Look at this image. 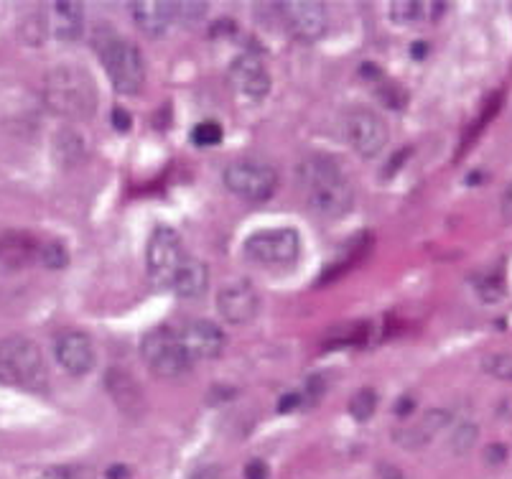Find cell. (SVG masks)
Listing matches in <instances>:
<instances>
[{
  "label": "cell",
  "mask_w": 512,
  "mask_h": 479,
  "mask_svg": "<svg viewBox=\"0 0 512 479\" xmlns=\"http://www.w3.org/2000/svg\"><path fill=\"white\" fill-rule=\"evenodd\" d=\"M130 16L143 34L156 39L174 26V3H169V0H138L130 6Z\"/></svg>",
  "instance_id": "cell-16"
},
{
  "label": "cell",
  "mask_w": 512,
  "mask_h": 479,
  "mask_svg": "<svg viewBox=\"0 0 512 479\" xmlns=\"http://www.w3.org/2000/svg\"><path fill=\"white\" fill-rule=\"evenodd\" d=\"M367 334L365 324H352V327H332L329 329L327 339H324V344L327 347H344V344H357L362 342V337Z\"/></svg>",
  "instance_id": "cell-24"
},
{
  "label": "cell",
  "mask_w": 512,
  "mask_h": 479,
  "mask_svg": "<svg viewBox=\"0 0 512 479\" xmlns=\"http://www.w3.org/2000/svg\"><path fill=\"white\" fill-rule=\"evenodd\" d=\"M54 158L62 169H74L87 158V141L74 128L59 130L54 138Z\"/></svg>",
  "instance_id": "cell-21"
},
{
  "label": "cell",
  "mask_w": 512,
  "mask_h": 479,
  "mask_svg": "<svg viewBox=\"0 0 512 479\" xmlns=\"http://www.w3.org/2000/svg\"><path fill=\"white\" fill-rule=\"evenodd\" d=\"M97 85L87 69L77 64H59L44 79V102L51 113L62 115L64 120H87L97 110Z\"/></svg>",
  "instance_id": "cell-2"
},
{
  "label": "cell",
  "mask_w": 512,
  "mask_h": 479,
  "mask_svg": "<svg viewBox=\"0 0 512 479\" xmlns=\"http://www.w3.org/2000/svg\"><path fill=\"white\" fill-rule=\"evenodd\" d=\"M444 13L441 3L434 0H398L390 6V18L400 26H413V23H431Z\"/></svg>",
  "instance_id": "cell-20"
},
{
  "label": "cell",
  "mask_w": 512,
  "mask_h": 479,
  "mask_svg": "<svg viewBox=\"0 0 512 479\" xmlns=\"http://www.w3.org/2000/svg\"><path fill=\"white\" fill-rule=\"evenodd\" d=\"M482 367H484V372H487V375H492V378L512 380V355L484 357Z\"/></svg>",
  "instance_id": "cell-28"
},
{
  "label": "cell",
  "mask_w": 512,
  "mask_h": 479,
  "mask_svg": "<svg viewBox=\"0 0 512 479\" xmlns=\"http://www.w3.org/2000/svg\"><path fill=\"white\" fill-rule=\"evenodd\" d=\"M217 309L227 324H250L260 311L258 288L248 278L225 283L217 294Z\"/></svg>",
  "instance_id": "cell-11"
},
{
  "label": "cell",
  "mask_w": 512,
  "mask_h": 479,
  "mask_svg": "<svg viewBox=\"0 0 512 479\" xmlns=\"http://www.w3.org/2000/svg\"><path fill=\"white\" fill-rule=\"evenodd\" d=\"M222 181H225L227 192L253 204L268 202L278 189L276 169L263 161H253V158L232 161L222 174Z\"/></svg>",
  "instance_id": "cell-6"
},
{
  "label": "cell",
  "mask_w": 512,
  "mask_h": 479,
  "mask_svg": "<svg viewBox=\"0 0 512 479\" xmlns=\"http://www.w3.org/2000/svg\"><path fill=\"white\" fill-rule=\"evenodd\" d=\"M39 260L46 265V268H51V271H62V268H67L69 263V253L62 243H46L41 245Z\"/></svg>",
  "instance_id": "cell-25"
},
{
  "label": "cell",
  "mask_w": 512,
  "mask_h": 479,
  "mask_svg": "<svg viewBox=\"0 0 512 479\" xmlns=\"http://www.w3.org/2000/svg\"><path fill=\"white\" fill-rule=\"evenodd\" d=\"M92 46L100 57L102 69L110 77L115 90L125 97H133L146 85V59L136 44L110 26H97L92 31Z\"/></svg>",
  "instance_id": "cell-3"
},
{
  "label": "cell",
  "mask_w": 512,
  "mask_h": 479,
  "mask_svg": "<svg viewBox=\"0 0 512 479\" xmlns=\"http://www.w3.org/2000/svg\"><path fill=\"white\" fill-rule=\"evenodd\" d=\"M230 82L248 100H263L271 92V74L255 54H240L230 64Z\"/></svg>",
  "instance_id": "cell-15"
},
{
  "label": "cell",
  "mask_w": 512,
  "mask_h": 479,
  "mask_svg": "<svg viewBox=\"0 0 512 479\" xmlns=\"http://www.w3.org/2000/svg\"><path fill=\"white\" fill-rule=\"evenodd\" d=\"M296 181L311 212L327 220H339L355 207V186L342 164L327 153H311L296 166Z\"/></svg>",
  "instance_id": "cell-1"
},
{
  "label": "cell",
  "mask_w": 512,
  "mask_h": 479,
  "mask_svg": "<svg viewBox=\"0 0 512 479\" xmlns=\"http://www.w3.org/2000/svg\"><path fill=\"white\" fill-rule=\"evenodd\" d=\"M54 357H57V362L69 375H77V378L87 375L97 362L95 344L79 329H67V332L57 334V339H54Z\"/></svg>",
  "instance_id": "cell-13"
},
{
  "label": "cell",
  "mask_w": 512,
  "mask_h": 479,
  "mask_svg": "<svg viewBox=\"0 0 512 479\" xmlns=\"http://www.w3.org/2000/svg\"><path fill=\"white\" fill-rule=\"evenodd\" d=\"M41 479H72V474H69L67 469H62V467H51V469H46L44 474H41Z\"/></svg>",
  "instance_id": "cell-35"
},
{
  "label": "cell",
  "mask_w": 512,
  "mask_h": 479,
  "mask_svg": "<svg viewBox=\"0 0 512 479\" xmlns=\"http://www.w3.org/2000/svg\"><path fill=\"white\" fill-rule=\"evenodd\" d=\"M110 120H113V125L120 130V133H125V130L130 128V123H133V120H130V115L125 113V110H113Z\"/></svg>",
  "instance_id": "cell-31"
},
{
  "label": "cell",
  "mask_w": 512,
  "mask_h": 479,
  "mask_svg": "<svg viewBox=\"0 0 512 479\" xmlns=\"http://www.w3.org/2000/svg\"><path fill=\"white\" fill-rule=\"evenodd\" d=\"M39 250L36 237L26 235V232H8L0 237V265L8 271H21L39 258Z\"/></svg>",
  "instance_id": "cell-17"
},
{
  "label": "cell",
  "mask_w": 512,
  "mask_h": 479,
  "mask_svg": "<svg viewBox=\"0 0 512 479\" xmlns=\"http://www.w3.org/2000/svg\"><path fill=\"white\" fill-rule=\"evenodd\" d=\"M245 255L260 265H291L301 255V235L293 227L260 230L245 240Z\"/></svg>",
  "instance_id": "cell-8"
},
{
  "label": "cell",
  "mask_w": 512,
  "mask_h": 479,
  "mask_svg": "<svg viewBox=\"0 0 512 479\" xmlns=\"http://www.w3.org/2000/svg\"><path fill=\"white\" fill-rule=\"evenodd\" d=\"M299 403H301V395H299V393L283 395V401H281V411H283V413L293 411V408H299Z\"/></svg>",
  "instance_id": "cell-34"
},
{
  "label": "cell",
  "mask_w": 512,
  "mask_h": 479,
  "mask_svg": "<svg viewBox=\"0 0 512 479\" xmlns=\"http://www.w3.org/2000/svg\"><path fill=\"white\" fill-rule=\"evenodd\" d=\"M207 16V3H192V0H181V3H174V23H199Z\"/></svg>",
  "instance_id": "cell-26"
},
{
  "label": "cell",
  "mask_w": 512,
  "mask_h": 479,
  "mask_svg": "<svg viewBox=\"0 0 512 479\" xmlns=\"http://www.w3.org/2000/svg\"><path fill=\"white\" fill-rule=\"evenodd\" d=\"M141 357L148 365V370L164 380L181 378V375H186L189 367H192V357L186 355L179 334H176L174 329L166 327L151 329V332L143 337Z\"/></svg>",
  "instance_id": "cell-5"
},
{
  "label": "cell",
  "mask_w": 512,
  "mask_h": 479,
  "mask_svg": "<svg viewBox=\"0 0 512 479\" xmlns=\"http://www.w3.org/2000/svg\"><path fill=\"white\" fill-rule=\"evenodd\" d=\"M0 385L18 388L23 393H46L49 370L34 339L18 334L0 339Z\"/></svg>",
  "instance_id": "cell-4"
},
{
  "label": "cell",
  "mask_w": 512,
  "mask_h": 479,
  "mask_svg": "<svg viewBox=\"0 0 512 479\" xmlns=\"http://www.w3.org/2000/svg\"><path fill=\"white\" fill-rule=\"evenodd\" d=\"M207 288H209L207 265H204L199 258H192V255H189V258L184 260V265H181V271L176 273L171 291H174L179 299L194 301V299H202V296L207 294Z\"/></svg>",
  "instance_id": "cell-18"
},
{
  "label": "cell",
  "mask_w": 512,
  "mask_h": 479,
  "mask_svg": "<svg viewBox=\"0 0 512 479\" xmlns=\"http://www.w3.org/2000/svg\"><path fill=\"white\" fill-rule=\"evenodd\" d=\"M179 334L186 355L194 360H212L225 350V332L209 319H189Z\"/></svg>",
  "instance_id": "cell-14"
},
{
  "label": "cell",
  "mask_w": 512,
  "mask_h": 479,
  "mask_svg": "<svg viewBox=\"0 0 512 479\" xmlns=\"http://www.w3.org/2000/svg\"><path fill=\"white\" fill-rule=\"evenodd\" d=\"M245 479H268V467L263 462H250L245 469Z\"/></svg>",
  "instance_id": "cell-30"
},
{
  "label": "cell",
  "mask_w": 512,
  "mask_h": 479,
  "mask_svg": "<svg viewBox=\"0 0 512 479\" xmlns=\"http://www.w3.org/2000/svg\"><path fill=\"white\" fill-rule=\"evenodd\" d=\"M189 258L184 248V240H181L179 232L174 227H156L148 240L146 250V265H148V276L156 286L171 288L174 286L176 273L181 271L184 260Z\"/></svg>",
  "instance_id": "cell-7"
},
{
  "label": "cell",
  "mask_w": 512,
  "mask_h": 479,
  "mask_svg": "<svg viewBox=\"0 0 512 479\" xmlns=\"http://www.w3.org/2000/svg\"><path fill=\"white\" fill-rule=\"evenodd\" d=\"M474 441H477V426H474V423H462V426L454 431V436H451L454 451H469L474 446Z\"/></svg>",
  "instance_id": "cell-29"
},
{
  "label": "cell",
  "mask_w": 512,
  "mask_h": 479,
  "mask_svg": "<svg viewBox=\"0 0 512 479\" xmlns=\"http://www.w3.org/2000/svg\"><path fill=\"white\" fill-rule=\"evenodd\" d=\"M107 390H110V395H113L115 403H118L123 411H141V390H138L136 380L130 378V375H125L123 370L107 372Z\"/></svg>",
  "instance_id": "cell-22"
},
{
  "label": "cell",
  "mask_w": 512,
  "mask_h": 479,
  "mask_svg": "<svg viewBox=\"0 0 512 479\" xmlns=\"http://www.w3.org/2000/svg\"><path fill=\"white\" fill-rule=\"evenodd\" d=\"M375 408H377V395L375 390L370 388L360 390V393L352 398V403H349V411H352V416H355L357 421H367V418L375 413Z\"/></svg>",
  "instance_id": "cell-27"
},
{
  "label": "cell",
  "mask_w": 512,
  "mask_h": 479,
  "mask_svg": "<svg viewBox=\"0 0 512 479\" xmlns=\"http://www.w3.org/2000/svg\"><path fill=\"white\" fill-rule=\"evenodd\" d=\"M344 136L352 151L360 153L362 158H377L388 146V125L372 110H352L344 120Z\"/></svg>",
  "instance_id": "cell-9"
},
{
  "label": "cell",
  "mask_w": 512,
  "mask_h": 479,
  "mask_svg": "<svg viewBox=\"0 0 512 479\" xmlns=\"http://www.w3.org/2000/svg\"><path fill=\"white\" fill-rule=\"evenodd\" d=\"M192 479H225L220 467H202L192 474Z\"/></svg>",
  "instance_id": "cell-32"
},
{
  "label": "cell",
  "mask_w": 512,
  "mask_h": 479,
  "mask_svg": "<svg viewBox=\"0 0 512 479\" xmlns=\"http://www.w3.org/2000/svg\"><path fill=\"white\" fill-rule=\"evenodd\" d=\"M278 16L283 18L288 31L301 41H316L327 34L329 13L314 0H286L278 6Z\"/></svg>",
  "instance_id": "cell-10"
},
{
  "label": "cell",
  "mask_w": 512,
  "mask_h": 479,
  "mask_svg": "<svg viewBox=\"0 0 512 479\" xmlns=\"http://www.w3.org/2000/svg\"><path fill=\"white\" fill-rule=\"evenodd\" d=\"M41 16V26H44V36L62 41V44H72V41L82 39L85 34V6L82 3H72V0H57L46 6Z\"/></svg>",
  "instance_id": "cell-12"
},
{
  "label": "cell",
  "mask_w": 512,
  "mask_h": 479,
  "mask_svg": "<svg viewBox=\"0 0 512 479\" xmlns=\"http://www.w3.org/2000/svg\"><path fill=\"white\" fill-rule=\"evenodd\" d=\"M500 209H502V217H505L507 222H512V184L507 186L505 194H502V204H500Z\"/></svg>",
  "instance_id": "cell-33"
},
{
  "label": "cell",
  "mask_w": 512,
  "mask_h": 479,
  "mask_svg": "<svg viewBox=\"0 0 512 479\" xmlns=\"http://www.w3.org/2000/svg\"><path fill=\"white\" fill-rule=\"evenodd\" d=\"M413 411V401L411 398H403L400 403H395V413H400V416H408V413Z\"/></svg>",
  "instance_id": "cell-36"
},
{
  "label": "cell",
  "mask_w": 512,
  "mask_h": 479,
  "mask_svg": "<svg viewBox=\"0 0 512 479\" xmlns=\"http://www.w3.org/2000/svg\"><path fill=\"white\" fill-rule=\"evenodd\" d=\"M222 138H225V130H222V125L217 120H202L192 130V143L199 148L220 146Z\"/></svg>",
  "instance_id": "cell-23"
},
{
  "label": "cell",
  "mask_w": 512,
  "mask_h": 479,
  "mask_svg": "<svg viewBox=\"0 0 512 479\" xmlns=\"http://www.w3.org/2000/svg\"><path fill=\"white\" fill-rule=\"evenodd\" d=\"M449 421H451L449 411L434 408V411H428L426 416L421 418V423H418V426L406 429L403 434L395 436V441H398L400 446H406V449H418V446H426L428 441L434 439L436 431H444L446 426H449Z\"/></svg>",
  "instance_id": "cell-19"
}]
</instances>
